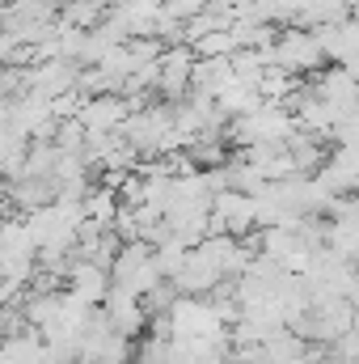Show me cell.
Returning a JSON list of instances; mask_svg holds the SVG:
<instances>
[{"label": "cell", "mask_w": 359, "mask_h": 364, "mask_svg": "<svg viewBox=\"0 0 359 364\" xmlns=\"http://www.w3.org/2000/svg\"><path fill=\"white\" fill-rule=\"evenodd\" d=\"M127 114H131V102L123 93H106V97H85L81 123L89 136H110V132H123Z\"/></svg>", "instance_id": "1"}, {"label": "cell", "mask_w": 359, "mask_h": 364, "mask_svg": "<svg viewBox=\"0 0 359 364\" xmlns=\"http://www.w3.org/2000/svg\"><path fill=\"white\" fill-rule=\"evenodd\" d=\"M347 301L355 305V314H359V272H355V279H351V292H347Z\"/></svg>", "instance_id": "2"}]
</instances>
